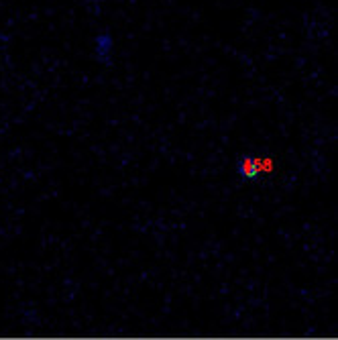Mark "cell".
<instances>
[{"instance_id":"cell-1","label":"cell","mask_w":338,"mask_h":340,"mask_svg":"<svg viewBox=\"0 0 338 340\" xmlns=\"http://www.w3.org/2000/svg\"><path fill=\"white\" fill-rule=\"evenodd\" d=\"M112 37L108 35V33H100V35L94 39V55L98 61L102 63H108L112 59Z\"/></svg>"}]
</instances>
